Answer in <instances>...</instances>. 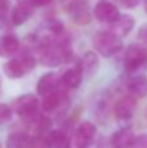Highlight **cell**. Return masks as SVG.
Segmentation results:
<instances>
[{
  "mask_svg": "<svg viewBox=\"0 0 147 148\" xmlns=\"http://www.w3.org/2000/svg\"><path fill=\"white\" fill-rule=\"evenodd\" d=\"M38 64V60L31 52L23 51L20 56L9 59L3 65V72L10 79L22 78L27 73H30Z\"/></svg>",
  "mask_w": 147,
  "mask_h": 148,
  "instance_id": "6da1fadb",
  "label": "cell"
},
{
  "mask_svg": "<svg viewBox=\"0 0 147 148\" xmlns=\"http://www.w3.org/2000/svg\"><path fill=\"white\" fill-rule=\"evenodd\" d=\"M93 46L95 51L103 57H112L122 49L124 44L120 36L111 30L96 31L93 36Z\"/></svg>",
  "mask_w": 147,
  "mask_h": 148,
  "instance_id": "7a4b0ae2",
  "label": "cell"
},
{
  "mask_svg": "<svg viewBox=\"0 0 147 148\" xmlns=\"http://www.w3.org/2000/svg\"><path fill=\"white\" fill-rule=\"evenodd\" d=\"M147 62V49L142 43H133L125 51L124 56V69L128 73H135Z\"/></svg>",
  "mask_w": 147,
  "mask_h": 148,
  "instance_id": "3957f363",
  "label": "cell"
},
{
  "mask_svg": "<svg viewBox=\"0 0 147 148\" xmlns=\"http://www.w3.org/2000/svg\"><path fill=\"white\" fill-rule=\"evenodd\" d=\"M137 108V97L133 95L122 96L113 105V116L116 121L122 126H126L130 122L135 113Z\"/></svg>",
  "mask_w": 147,
  "mask_h": 148,
  "instance_id": "277c9868",
  "label": "cell"
},
{
  "mask_svg": "<svg viewBox=\"0 0 147 148\" xmlns=\"http://www.w3.org/2000/svg\"><path fill=\"white\" fill-rule=\"evenodd\" d=\"M67 14L77 25H89L93 20V10L89 0H70L67 5Z\"/></svg>",
  "mask_w": 147,
  "mask_h": 148,
  "instance_id": "5b68a950",
  "label": "cell"
},
{
  "mask_svg": "<svg viewBox=\"0 0 147 148\" xmlns=\"http://www.w3.org/2000/svg\"><path fill=\"white\" fill-rule=\"evenodd\" d=\"M39 108V99L33 94H25L18 96L13 101L12 109L18 117L21 118H29L33 114L38 113Z\"/></svg>",
  "mask_w": 147,
  "mask_h": 148,
  "instance_id": "8992f818",
  "label": "cell"
},
{
  "mask_svg": "<svg viewBox=\"0 0 147 148\" xmlns=\"http://www.w3.org/2000/svg\"><path fill=\"white\" fill-rule=\"evenodd\" d=\"M94 17L102 23H107V25H111L116 20H119V17L121 16L119 8L115 4H112L108 0H100L95 4L93 9Z\"/></svg>",
  "mask_w": 147,
  "mask_h": 148,
  "instance_id": "52a82bcc",
  "label": "cell"
},
{
  "mask_svg": "<svg viewBox=\"0 0 147 148\" xmlns=\"http://www.w3.org/2000/svg\"><path fill=\"white\" fill-rule=\"evenodd\" d=\"M96 135V126L90 121L82 122L74 131L73 143L76 148H87L93 144Z\"/></svg>",
  "mask_w": 147,
  "mask_h": 148,
  "instance_id": "ba28073f",
  "label": "cell"
},
{
  "mask_svg": "<svg viewBox=\"0 0 147 148\" xmlns=\"http://www.w3.org/2000/svg\"><path fill=\"white\" fill-rule=\"evenodd\" d=\"M34 13V7L26 0H20L14 7L10 10V22L13 26H21L26 22L27 20H30L31 16Z\"/></svg>",
  "mask_w": 147,
  "mask_h": 148,
  "instance_id": "9c48e42d",
  "label": "cell"
},
{
  "mask_svg": "<svg viewBox=\"0 0 147 148\" xmlns=\"http://www.w3.org/2000/svg\"><path fill=\"white\" fill-rule=\"evenodd\" d=\"M83 77H85V74L82 72L81 65H76V66L70 68L60 77V90L67 91V90L78 88L80 84L82 83Z\"/></svg>",
  "mask_w": 147,
  "mask_h": 148,
  "instance_id": "30bf717a",
  "label": "cell"
},
{
  "mask_svg": "<svg viewBox=\"0 0 147 148\" xmlns=\"http://www.w3.org/2000/svg\"><path fill=\"white\" fill-rule=\"evenodd\" d=\"M60 90V77L55 72H48L41 77L36 82V92L41 96Z\"/></svg>",
  "mask_w": 147,
  "mask_h": 148,
  "instance_id": "8fae6325",
  "label": "cell"
},
{
  "mask_svg": "<svg viewBox=\"0 0 147 148\" xmlns=\"http://www.w3.org/2000/svg\"><path fill=\"white\" fill-rule=\"evenodd\" d=\"M135 135L130 126H122L120 130L112 134L111 144L113 148H132Z\"/></svg>",
  "mask_w": 147,
  "mask_h": 148,
  "instance_id": "7c38bea8",
  "label": "cell"
},
{
  "mask_svg": "<svg viewBox=\"0 0 147 148\" xmlns=\"http://www.w3.org/2000/svg\"><path fill=\"white\" fill-rule=\"evenodd\" d=\"M134 18L130 14H121L119 17V20H116L113 23L109 25V30L122 39L124 36L129 35V33L134 27Z\"/></svg>",
  "mask_w": 147,
  "mask_h": 148,
  "instance_id": "4fadbf2b",
  "label": "cell"
},
{
  "mask_svg": "<svg viewBox=\"0 0 147 148\" xmlns=\"http://www.w3.org/2000/svg\"><path fill=\"white\" fill-rule=\"evenodd\" d=\"M65 99H67V95L63 90H56L54 92H49V94L42 96V109L44 112H55L57 108L61 107Z\"/></svg>",
  "mask_w": 147,
  "mask_h": 148,
  "instance_id": "5bb4252c",
  "label": "cell"
},
{
  "mask_svg": "<svg viewBox=\"0 0 147 148\" xmlns=\"http://www.w3.org/2000/svg\"><path fill=\"white\" fill-rule=\"evenodd\" d=\"M125 87L128 92L135 97H143L147 94V77L135 75L129 77L125 81Z\"/></svg>",
  "mask_w": 147,
  "mask_h": 148,
  "instance_id": "9a60e30c",
  "label": "cell"
},
{
  "mask_svg": "<svg viewBox=\"0 0 147 148\" xmlns=\"http://www.w3.org/2000/svg\"><path fill=\"white\" fill-rule=\"evenodd\" d=\"M20 48V39L14 34H5L0 38V56L10 57L17 53Z\"/></svg>",
  "mask_w": 147,
  "mask_h": 148,
  "instance_id": "2e32d148",
  "label": "cell"
},
{
  "mask_svg": "<svg viewBox=\"0 0 147 148\" xmlns=\"http://www.w3.org/2000/svg\"><path fill=\"white\" fill-rule=\"evenodd\" d=\"M49 148H72V140L63 130H51L46 135Z\"/></svg>",
  "mask_w": 147,
  "mask_h": 148,
  "instance_id": "e0dca14e",
  "label": "cell"
},
{
  "mask_svg": "<svg viewBox=\"0 0 147 148\" xmlns=\"http://www.w3.org/2000/svg\"><path fill=\"white\" fill-rule=\"evenodd\" d=\"M98 55H99L98 52H94V51H87L83 55L80 65L86 77H91L98 72L99 66H100V61H99Z\"/></svg>",
  "mask_w": 147,
  "mask_h": 148,
  "instance_id": "ac0fdd59",
  "label": "cell"
},
{
  "mask_svg": "<svg viewBox=\"0 0 147 148\" xmlns=\"http://www.w3.org/2000/svg\"><path fill=\"white\" fill-rule=\"evenodd\" d=\"M31 135L25 131H13L7 138V148H30Z\"/></svg>",
  "mask_w": 147,
  "mask_h": 148,
  "instance_id": "d6986e66",
  "label": "cell"
},
{
  "mask_svg": "<svg viewBox=\"0 0 147 148\" xmlns=\"http://www.w3.org/2000/svg\"><path fill=\"white\" fill-rule=\"evenodd\" d=\"M47 29L51 31L54 35H59V34L64 33V25L60 22L59 20H49L47 22Z\"/></svg>",
  "mask_w": 147,
  "mask_h": 148,
  "instance_id": "ffe728a7",
  "label": "cell"
},
{
  "mask_svg": "<svg viewBox=\"0 0 147 148\" xmlns=\"http://www.w3.org/2000/svg\"><path fill=\"white\" fill-rule=\"evenodd\" d=\"M12 113H13L12 107H9L7 104H0V123L8 122L12 118Z\"/></svg>",
  "mask_w": 147,
  "mask_h": 148,
  "instance_id": "44dd1931",
  "label": "cell"
},
{
  "mask_svg": "<svg viewBox=\"0 0 147 148\" xmlns=\"http://www.w3.org/2000/svg\"><path fill=\"white\" fill-rule=\"evenodd\" d=\"M30 148H49L47 144L46 136L42 135H31V144Z\"/></svg>",
  "mask_w": 147,
  "mask_h": 148,
  "instance_id": "7402d4cb",
  "label": "cell"
},
{
  "mask_svg": "<svg viewBox=\"0 0 147 148\" xmlns=\"http://www.w3.org/2000/svg\"><path fill=\"white\" fill-rule=\"evenodd\" d=\"M10 14V5L8 0H0V22H4Z\"/></svg>",
  "mask_w": 147,
  "mask_h": 148,
  "instance_id": "603a6c76",
  "label": "cell"
},
{
  "mask_svg": "<svg viewBox=\"0 0 147 148\" xmlns=\"http://www.w3.org/2000/svg\"><path fill=\"white\" fill-rule=\"evenodd\" d=\"M132 148H147V134L135 135L133 144H132Z\"/></svg>",
  "mask_w": 147,
  "mask_h": 148,
  "instance_id": "cb8c5ba5",
  "label": "cell"
},
{
  "mask_svg": "<svg viewBox=\"0 0 147 148\" xmlns=\"http://www.w3.org/2000/svg\"><path fill=\"white\" fill-rule=\"evenodd\" d=\"M137 38L139 40V43H142L143 46L147 47V23H143L137 31Z\"/></svg>",
  "mask_w": 147,
  "mask_h": 148,
  "instance_id": "d4e9b609",
  "label": "cell"
},
{
  "mask_svg": "<svg viewBox=\"0 0 147 148\" xmlns=\"http://www.w3.org/2000/svg\"><path fill=\"white\" fill-rule=\"evenodd\" d=\"M26 1L30 3L34 8H38V7H46V5H48L49 3L52 1V0H26Z\"/></svg>",
  "mask_w": 147,
  "mask_h": 148,
  "instance_id": "484cf974",
  "label": "cell"
},
{
  "mask_svg": "<svg viewBox=\"0 0 147 148\" xmlns=\"http://www.w3.org/2000/svg\"><path fill=\"white\" fill-rule=\"evenodd\" d=\"M139 3H141V0H121V4L124 5L125 8H129V9L135 8Z\"/></svg>",
  "mask_w": 147,
  "mask_h": 148,
  "instance_id": "4316f807",
  "label": "cell"
},
{
  "mask_svg": "<svg viewBox=\"0 0 147 148\" xmlns=\"http://www.w3.org/2000/svg\"><path fill=\"white\" fill-rule=\"evenodd\" d=\"M143 9H145V12L147 14V0H143Z\"/></svg>",
  "mask_w": 147,
  "mask_h": 148,
  "instance_id": "83f0119b",
  "label": "cell"
},
{
  "mask_svg": "<svg viewBox=\"0 0 147 148\" xmlns=\"http://www.w3.org/2000/svg\"><path fill=\"white\" fill-rule=\"evenodd\" d=\"M0 148H1V146H0Z\"/></svg>",
  "mask_w": 147,
  "mask_h": 148,
  "instance_id": "f1b7e54d",
  "label": "cell"
}]
</instances>
